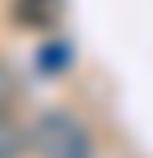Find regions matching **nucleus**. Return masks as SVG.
Instances as JSON below:
<instances>
[{
    "label": "nucleus",
    "mask_w": 153,
    "mask_h": 158,
    "mask_svg": "<svg viewBox=\"0 0 153 158\" xmlns=\"http://www.w3.org/2000/svg\"><path fill=\"white\" fill-rule=\"evenodd\" d=\"M28 144H33L37 158H93L88 130L79 126L74 112H60V107H51V112H42V116L33 121Z\"/></svg>",
    "instance_id": "obj_1"
},
{
    "label": "nucleus",
    "mask_w": 153,
    "mask_h": 158,
    "mask_svg": "<svg viewBox=\"0 0 153 158\" xmlns=\"http://www.w3.org/2000/svg\"><path fill=\"white\" fill-rule=\"evenodd\" d=\"M60 14V0H14V23L19 28H51Z\"/></svg>",
    "instance_id": "obj_2"
},
{
    "label": "nucleus",
    "mask_w": 153,
    "mask_h": 158,
    "mask_svg": "<svg viewBox=\"0 0 153 158\" xmlns=\"http://www.w3.org/2000/svg\"><path fill=\"white\" fill-rule=\"evenodd\" d=\"M23 153V130L0 112V158H19Z\"/></svg>",
    "instance_id": "obj_3"
},
{
    "label": "nucleus",
    "mask_w": 153,
    "mask_h": 158,
    "mask_svg": "<svg viewBox=\"0 0 153 158\" xmlns=\"http://www.w3.org/2000/svg\"><path fill=\"white\" fill-rule=\"evenodd\" d=\"M70 60V47L65 42H51L46 51H42V70H56V65H65Z\"/></svg>",
    "instance_id": "obj_4"
}]
</instances>
